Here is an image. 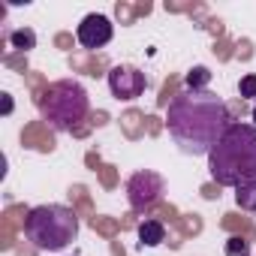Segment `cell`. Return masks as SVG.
<instances>
[{"label": "cell", "instance_id": "obj_1", "mask_svg": "<svg viewBox=\"0 0 256 256\" xmlns=\"http://www.w3.org/2000/svg\"><path fill=\"white\" fill-rule=\"evenodd\" d=\"M169 139L187 157L211 154L220 136L229 130V106L214 90H181L172 96L166 112Z\"/></svg>", "mask_w": 256, "mask_h": 256}, {"label": "cell", "instance_id": "obj_2", "mask_svg": "<svg viewBox=\"0 0 256 256\" xmlns=\"http://www.w3.org/2000/svg\"><path fill=\"white\" fill-rule=\"evenodd\" d=\"M208 172L220 187H238L256 178V126L229 124L208 154Z\"/></svg>", "mask_w": 256, "mask_h": 256}, {"label": "cell", "instance_id": "obj_3", "mask_svg": "<svg viewBox=\"0 0 256 256\" xmlns=\"http://www.w3.org/2000/svg\"><path fill=\"white\" fill-rule=\"evenodd\" d=\"M24 235L28 241H34L36 250H48L58 253L64 247H70L78 235V217L72 208L66 205H36L28 211L24 217Z\"/></svg>", "mask_w": 256, "mask_h": 256}, {"label": "cell", "instance_id": "obj_4", "mask_svg": "<svg viewBox=\"0 0 256 256\" xmlns=\"http://www.w3.org/2000/svg\"><path fill=\"white\" fill-rule=\"evenodd\" d=\"M88 108H90V100H88V90L76 82V78H60V82H52L42 96H40V112H42V120H48L52 130L58 133H66L78 120L88 118Z\"/></svg>", "mask_w": 256, "mask_h": 256}, {"label": "cell", "instance_id": "obj_5", "mask_svg": "<svg viewBox=\"0 0 256 256\" xmlns=\"http://www.w3.org/2000/svg\"><path fill=\"white\" fill-rule=\"evenodd\" d=\"M163 190H166V181H163L160 172H154V169H139V172L130 175V181H126V202H130L133 211L145 214L148 208H154V205L160 202Z\"/></svg>", "mask_w": 256, "mask_h": 256}, {"label": "cell", "instance_id": "obj_6", "mask_svg": "<svg viewBox=\"0 0 256 256\" xmlns=\"http://www.w3.org/2000/svg\"><path fill=\"white\" fill-rule=\"evenodd\" d=\"M148 88V78L142 70L130 66V64H118L108 70V90L114 100H124V102H130L136 96H142Z\"/></svg>", "mask_w": 256, "mask_h": 256}, {"label": "cell", "instance_id": "obj_7", "mask_svg": "<svg viewBox=\"0 0 256 256\" xmlns=\"http://www.w3.org/2000/svg\"><path fill=\"white\" fill-rule=\"evenodd\" d=\"M114 36V24L108 22V16L102 12H90L82 18V24L76 28V40L84 46V48H102L108 46Z\"/></svg>", "mask_w": 256, "mask_h": 256}, {"label": "cell", "instance_id": "obj_8", "mask_svg": "<svg viewBox=\"0 0 256 256\" xmlns=\"http://www.w3.org/2000/svg\"><path fill=\"white\" fill-rule=\"evenodd\" d=\"M136 235H139V241H142L145 247H157V244H163V241H166V226H163L160 220L145 217V220L139 223Z\"/></svg>", "mask_w": 256, "mask_h": 256}, {"label": "cell", "instance_id": "obj_9", "mask_svg": "<svg viewBox=\"0 0 256 256\" xmlns=\"http://www.w3.org/2000/svg\"><path fill=\"white\" fill-rule=\"evenodd\" d=\"M235 202L244 211H256V178H250V181L235 187Z\"/></svg>", "mask_w": 256, "mask_h": 256}, {"label": "cell", "instance_id": "obj_10", "mask_svg": "<svg viewBox=\"0 0 256 256\" xmlns=\"http://www.w3.org/2000/svg\"><path fill=\"white\" fill-rule=\"evenodd\" d=\"M208 84H211V70L208 66H193L184 76V88L187 90H208Z\"/></svg>", "mask_w": 256, "mask_h": 256}, {"label": "cell", "instance_id": "obj_11", "mask_svg": "<svg viewBox=\"0 0 256 256\" xmlns=\"http://www.w3.org/2000/svg\"><path fill=\"white\" fill-rule=\"evenodd\" d=\"M10 46L18 48V52H30V48H36V34H34L30 28H24V30H12V34H10Z\"/></svg>", "mask_w": 256, "mask_h": 256}, {"label": "cell", "instance_id": "obj_12", "mask_svg": "<svg viewBox=\"0 0 256 256\" xmlns=\"http://www.w3.org/2000/svg\"><path fill=\"white\" fill-rule=\"evenodd\" d=\"M223 253H226V256H250V244H247L241 235H232V238H226Z\"/></svg>", "mask_w": 256, "mask_h": 256}, {"label": "cell", "instance_id": "obj_13", "mask_svg": "<svg viewBox=\"0 0 256 256\" xmlns=\"http://www.w3.org/2000/svg\"><path fill=\"white\" fill-rule=\"evenodd\" d=\"M238 94H241V100H250V96H256V76H253V72L241 78V84H238Z\"/></svg>", "mask_w": 256, "mask_h": 256}, {"label": "cell", "instance_id": "obj_14", "mask_svg": "<svg viewBox=\"0 0 256 256\" xmlns=\"http://www.w3.org/2000/svg\"><path fill=\"white\" fill-rule=\"evenodd\" d=\"M10 112H12V96L4 94V114H10Z\"/></svg>", "mask_w": 256, "mask_h": 256}, {"label": "cell", "instance_id": "obj_15", "mask_svg": "<svg viewBox=\"0 0 256 256\" xmlns=\"http://www.w3.org/2000/svg\"><path fill=\"white\" fill-rule=\"evenodd\" d=\"M253 126H256V106H253Z\"/></svg>", "mask_w": 256, "mask_h": 256}]
</instances>
